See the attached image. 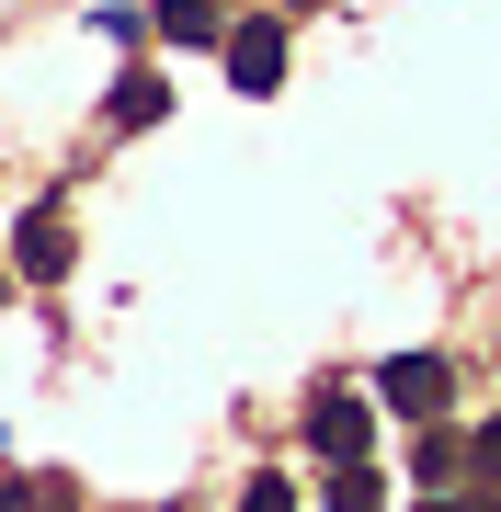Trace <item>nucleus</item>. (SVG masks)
<instances>
[{
	"mask_svg": "<svg viewBox=\"0 0 501 512\" xmlns=\"http://www.w3.org/2000/svg\"><path fill=\"white\" fill-rule=\"evenodd\" d=\"M308 456L319 467H365L376 456V410L353 399V387H319V399H308Z\"/></svg>",
	"mask_w": 501,
	"mask_h": 512,
	"instance_id": "f03ea898",
	"label": "nucleus"
},
{
	"mask_svg": "<svg viewBox=\"0 0 501 512\" xmlns=\"http://www.w3.org/2000/svg\"><path fill=\"white\" fill-rule=\"evenodd\" d=\"M433 512H501V501H490V490H479V501H433Z\"/></svg>",
	"mask_w": 501,
	"mask_h": 512,
	"instance_id": "9d476101",
	"label": "nucleus"
},
{
	"mask_svg": "<svg viewBox=\"0 0 501 512\" xmlns=\"http://www.w3.org/2000/svg\"><path fill=\"white\" fill-rule=\"evenodd\" d=\"M376 399H388V410H410V421H445L456 365H445V353H388V365H376Z\"/></svg>",
	"mask_w": 501,
	"mask_h": 512,
	"instance_id": "7ed1b4c3",
	"label": "nucleus"
},
{
	"mask_svg": "<svg viewBox=\"0 0 501 512\" xmlns=\"http://www.w3.org/2000/svg\"><path fill=\"white\" fill-rule=\"evenodd\" d=\"M228 35V0H160V46H217Z\"/></svg>",
	"mask_w": 501,
	"mask_h": 512,
	"instance_id": "39448f33",
	"label": "nucleus"
},
{
	"mask_svg": "<svg viewBox=\"0 0 501 512\" xmlns=\"http://www.w3.org/2000/svg\"><path fill=\"white\" fill-rule=\"evenodd\" d=\"M103 114H114V126H160V114H171V80H160V69H126Z\"/></svg>",
	"mask_w": 501,
	"mask_h": 512,
	"instance_id": "423d86ee",
	"label": "nucleus"
},
{
	"mask_svg": "<svg viewBox=\"0 0 501 512\" xmlns=\"http://www.w3.org/2000/svg\"><path fill=\"white\" fill-rule=\"evenodd\" d=\"M240 512H297V490H285V478H251V490H240Z\"/></svg>",
	"mask_w": 501,
	"mask_h": 512,
	"instance_id": "1a4fd4ad",
	"label": "nucleus"
},
{
	"mask_svg": "<svg viewBox=\"0 0 501 512\" xmlns=\"http://www.w3.org/2000/svg\"><path fill=\"white\" fill-rule=\"evenodd\" d=\"M319 512H376V467H331L319 478Z\"/></svg>",
	"mask_w": 501,
	"mask_h": 512,
	"instance_id": "6e6552de",
	"label": "nucleus"
},
{
	"mask_svg": "<svg viewBox=\"0 0 501 512\" xmlns=\"http://www.w3.org/2000/svg\"><path fill=\"white\" fill-rule=\"evenodd\" d=\"M410 478H422V490H445V478H467V433H445V421H422V444H410Z\"/></svg>",
	"mask_w": 501,
	"mask_h": 512,
	"instance_id": "0eeeda50",
	"label": "nucleus"
},
{
	"mask_svg": "<svg viewBox=\"0 0 501 512\" xmlns=\"http://www.w3.org/2000/svg\"><path fill=\"white\" fill-rule=\"evenodd\" d=\"M12 262H23V274H35V285H57V274H69V217H46V205H35V217H23V239H12Z\"/></svg>",
	"mask_w": 501,
	"mask_h": 512,
	"instance_id": "20e7f679",
	"label": "nucleus"
},
{
	"mask_svg": "<svg viewBox=\"0 0 501 512\" xmlns=\"http://www.w3.org/2000/svg\"><path fill=\"white\" fill-rule=\"evenodd\" d=\"M0 512H35V501H23V490H12V501H0Z\"/></svg>",
	"mask_w": 501,
	"mask_h": 512,
	"instance_id": "9b49d317",
	"label": "nucleus"
},
{
	"mask_svg": "<svg viewBox=\"0 0 501 512\" xmlns=\"http://www.w3.org/2000/svg\"><path fill=\"white\" fill-rule=\"evenodd\" d=\"M217 69H228L240 103H274V92H285V23H274V12L228 23V35H217Z\"/></svg>",
	"mask_w": 501,
	"mask_h": 512,
	"instance_id": "f257e3e1",
	"label": "nucleus"
}]
</instances>
